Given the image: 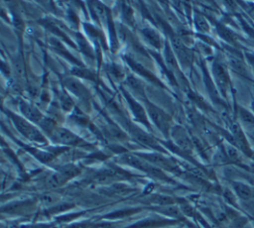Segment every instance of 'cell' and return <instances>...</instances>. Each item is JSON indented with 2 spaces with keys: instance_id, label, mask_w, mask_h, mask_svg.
Here are the masks:
<instances>
[{
  "instance_id": "6da1fadb",
  "label": "cell",
  "mask_w": 254,
  "mask_h": 228,
  "mask_svg": "<svg viewBox=\"0 0 254 228\" xmlns=\"http://www.w3.org/2000/svg\"><path fill=\"white\" fill-rule=\"evenodd\" d=\"M15 125L17 126L18 130L25 135L27 138L35 140V141H43V137L42 135L37 131V129H35L33 126H31L28 122L24 121L21 118L16 117L15 118Z\"/></svg>"
},
{
  "instance_id": "7a4b0ae2",
  "label": "cell",
  "mask_w": 254,
  "mask_h": 228,
  "mask_svg": "<svg viewBox=\"0 0 254 228\" xmlns=\"http://www.w3.org/2000/svg\"><path fill=\"white\" fill-rule=\"evenodd\" d=\"M149 111H150V115H151L154 123L160 128L161 131L166 132L169 128L168 116L163 111H161L160 109H158L152 105L149 107Z\"/></svg>"
},
{
  "instance_id": "3957f363",
  "label": "cell",
  "mask_w": 254,
  "mask_h": 228,
  "mask_svg": "<svg viewBox=\"0 0 254 228\" xmlns=\"http://www.w3.org/2000/svg\"><path fill=\"white\" fill-rule=\"evenodd\" d=\"M173 45H174V48H175V51H176L177 55L179 56V57L184 62H187L188 60H190V54L189 50L186 48V46L182 43L181 40H179L178 38H175L173 40Z\"/></svg>"
},
{
  "instance_id": "277c9868",
  "label": "cell",
  "mask_w": 254,
  "mask_h": 228,
  "mask_svg": "<svg viewBox=\"0 0 254 228\" xmlns=\"http://www.w3.org/2000/svg\"><path fill=\"white\" fill-rule=\"evenodd\" d=\"M55 139L64 144H73L77 141V138L72 133L65 129H58L55 132Z\"/></svg>"
},
{
  "instance_id": "5b68a950",
  "label": "cell",
  "mask_w": 254,
  "mask_h": 228,
  "mask_svg": "<svg viewBox=\"0 0 254 228\" xmlns=\"http://www.w3.org/2000/svg\"><path fill=\"white\" fill-rule=\"evenodd\" d=\"M22 110H23V112L25 113V115H26L29 119L33 120V121H38V120H40V118H41L40 112H39L37 109H35L34 107H31V106H29V105H24V107L22 108Z\"/></svg>"
},
{
  "instance_id": "8992f818",
  "label": "cell",
  "mask_w": 254,
  "mask_h": 228,
  "mask_svg": "<svg viewBox=\"0 0 254 228\" xmlns=\"http://www.w3.org/2000/svg\"><path fill=\"white\" fill-rule=\"evenodd\" d=\"M236 188V191L238 193V195L244 199H247V198H250L251 197V190L246 186V185H243V184H238L235 186Z\"/></svg>"
},
{
  "instance_id": "52a82bcc",
  "label": "cell",
  "mask_w": 254,
  "mask_h": 228,
  "mask_svg": "<svg viewBox=\"0 0 254 228\" xmlns=\"http://www.w3.org/2000/svg\"><path fill=\"white\" fill-rule=\"evenodd\" d=\"M134 136H135V138H136L138 141H140V142L143 143V144H149V145L151 146V145H153V143H154V141L152 140V138H150V137L147 136L145 133H142V132H140V131H134Z\"/></svg>"
}]
</instances>
